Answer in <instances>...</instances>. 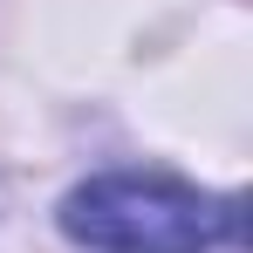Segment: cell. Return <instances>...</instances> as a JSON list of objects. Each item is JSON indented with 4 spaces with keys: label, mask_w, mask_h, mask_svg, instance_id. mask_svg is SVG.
<instances>
[{
    "label": "cell",
    "mask_w": 253,
    "mask_h": 253,
    "mask_svg": "<svg viewBox=\"0 0 253 253\" xmlns=\"http://www.w3.org/2000/svg\"><path fill=\"white\" fill-rule=\"evenodd\" d=\"M240 212L158 171H110L62 199V233L83 253H206L233 240Z\"/></svg>",
    "instance_id": "obj_1"
}]
</instances>
